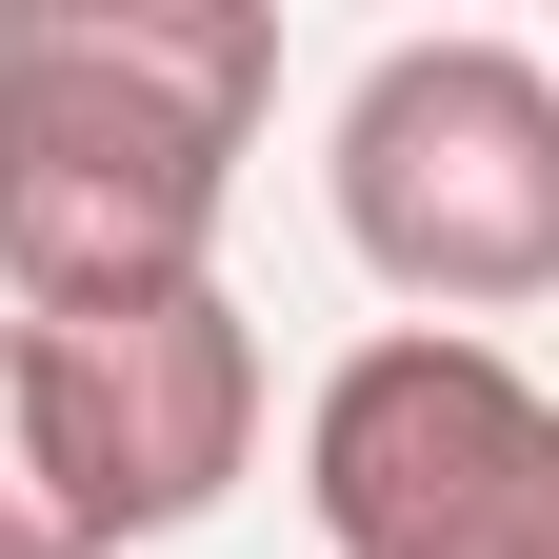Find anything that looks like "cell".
<instances>
[{
	"label": "cell",
	"mask_w": 559,
	"mask_h": 559,
	"mask_svg": "<svg viewBox=\"0 0 559 559\" xmlns=\"http://www.w3.org/2000/svg\"><path fill=\"white\" fill-rule=\"evenodd\" d=\"M280 100L260 0H0V280L21 320H120L221 260Z\"/></svg>",
	"instance_id": "obj_1"
},
{
	"label": "cell",
	"mask_w": 559,
	"mask_h": 559,
	"mask_svg": "<svg viewBox=\"0 0 559 559\" xmlns=\"http://www.w3.org/2000/svg\"><path fill=\"white\" fill-rule=\"evenodd\" d=\"M340 240L460 340L559 300V60L539 40L360 60V100H340Z\"/></svg>",
	"instance_id": "obj_2"
},
{
	"label": "cell",
	"mask_w": 559,
	"mask_h": 559,
	"mask_svg": "<svg viewBox=\"0 0 559 559\" xmlns=\"http://www.w3.org/2000/svg\"><path fill=\"white\" fill-rule=\"evenodd\" d=\"M300 500L340 559H559V400L460 320H400L320 380Z\"/></svg>",
	"instance_id": "obj_3"
},
{
	"label": "cell",
	"mask_w": 559,
	"mask_h": 559,
	"mask_svg": "<svg viewBox=\"0 0 559 559\" xmlns=\"http://www.w3.org/2000/svg\"><path fill=\"white\" fill-rule=\"evenodd\" d=\"M21 360H40V440H60V500L100 520V559L221 520V479L260 460V340L221 280L120 300V320H21Z\"/></svg>",
	"instance_id": "obj_4"
},
{
	"label": "cell",
	"mask_w": 559,
	"mask_h": 559,
	"mask_svg": "<svg viewBox=\"0 0 559 559\" xmlns=\"http://www.w3.org/2000/svg\"><path fill=\"white\" fill-rule=\"evenodd\" d=\"M0 559H100V520L60 500V440H40V360L0 320Z\"/></svg>",
	"instance_id": "obj_5"
}]
</instances>
